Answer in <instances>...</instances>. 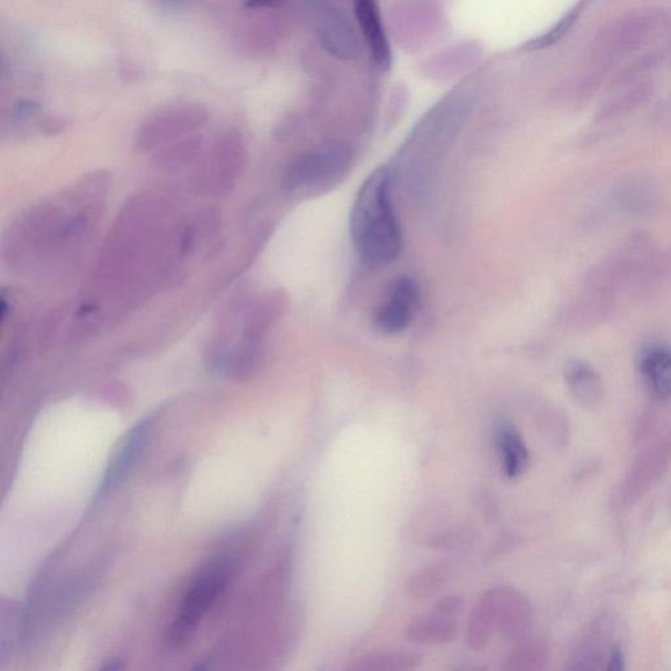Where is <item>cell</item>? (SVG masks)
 <instances>
[{"instance_id": "obj_1", "label": "cell", "mask_w": 671, "mask_h": 671, "mask_svg": "<svg viewBox=\"0 0 671 671\" xmlns=\"http://www.w3.org/2000/svg\"><path fill=\"white\" fill-rule=\"evenodd\" d=\"M350 237L360 258L371 267L397 260L403 233L391 200V171L379 167L364 180L350 213Z\"/></svg>"}, {"instance_id": "obj_2", "label": "cell", "mask_w": 671, "mask_h": 671, "mask_svg": "<svg viewBox=\"0 0 671 671\" xmlns=\"http://www.w3.org/2000/svg\"><path fill=\"white\" fill-rule=\"evenodd\" d=\"M229 575L230 567L223 559L209 561L197 572L168 630V645L180 649L193 639L202 620L214 608L228 587Z\"/></svg>"}, {"instance_id": "obj_3", "label": "cell", "mask_w": 671, "mask_h": 671, "mask_svg": "<svg viewBox=\"0 0 671 671\" xmlns=\"http://www.w3.org/2000/svg\"><path fill=\"white\" fill-rule=\"evenodd\" d=\"M658 248L649 233L643 231L631 233L617 251L588 269L583 276V287L614 297L620 291L630 293L641 269Z\"/></svg>"}, {"instance_id": "obj_4", "label": "cell", "mask_w": 671, "mask_h": 671, "mask_svg": "<svg viewBox=\"0 0 671 671\" xmlns=\"http://www.w3.org/2000/svg\"><path fill=\"white\" fill-rule=\"evenodd\" d=\"M654 27L655 19L647 12H630L611 20L595 36L592 60L601 68H610L643 48Z\"/></svg>"}, {"instance_id": "obj_5", "label": "cell", "mask_w": 671, "mask_h": 671, "mask_svg": "<svg viewBox=\"0 0 671 671\" xmlns=\"http://www.w3.org/2000/svg\"><path fill=\"white\" fill-rule=\"evenodd\" d=\"M349 150L336 146L298 158L284 174L288 191H320L331 188L342 180L349 171Z\"/></svg>"}, {"instance_id": "obj_6", "label": "cell", "mask_w": 671, "mask_h": 671, "mask_svg": "<svg viewBox=\"0 0 671 671\" xmlns=\"http://www.w3.org/2000/svg\"><path fill=\"white\" fill-rule=\"evenodd\" d=\"M618 630L614 618L610 615L598 618L575 649L571 665L568 668L572 670H623L624 654Z\"/></svg>"}, {"instance_id": "obj_7", "label": "cell", "mask_w": 671, "mask_h": 671, "mask_svg": "<svg viewBox=\"0 0 671 671\" xmlns=\"http://www.w3.org/2000/svg\"><path fill=\"white\" fill-rule=\"evenodd\" d=\"M207 121V109L200 104L179 103L166 107L146 120L137 138L138 148H157L202 128Z\"/></svg>"}, {"instance_id": "obj_8", "label": "cell", "mask_w": 671, "mask_h": 671, "mask_svg": "<svg viewBox=\"0 0 671 671\" xmlns=\"http://www.w3.org/2000/svg\"><path fill=\"white\" fill-rule=\"evenodd\" d=\"M313 24L318 40L328 53L342 61H353L360 56L359 36L338 7L318 2L313 7Z\"/></svg>"}, {"instance_id": "obj_9", "label": "cell", "mask_w": 671, "mask_h": 671, "mask_svg": "<svg viewBox=\"0 0 671 671\" xmlns=\"http://www.w3.org/2000/svg\"><path fill=\"white\" fill-rule=\"evenodd\" d=\"M154 420V414L146 415L144 419L129 430L126 440L122 441L111 465H109L104 479L101 480L97 494L98 500L117 490L129 477V473L134 470L146 444L149 442Z\"/></svg>"}, {"instance_id": "obj_10", "label": "cell", "mask_w": 671, "mask_h": 671, "mask_svg": "<svg viewBox=\"0 0 671 671\" xmlns=\"http://www.w3.org/2000/svg\"><path fill=\"white\" fill-rule=\"evenodd\" d=\"M618 213L631 218H643L655 213L662 197L655 182L644 174H630L620 180L610 197Z\"/></svg>"}, {"instance_id": "obj_11", "label": "cell", "mask_w": 671, "mask_h": 671, "mask_svg": "<svg viewBox=\"0 0 671 671\" xmlns=\"http://www.w3.org/2000/svg\"><path fill=\"white\" fill-rule=\"evenodd\" d=\"M419 302V289L410 277L393 281L384 303L379 306L374 323L379 331L389 334L403 332L411 322L413 309Z\"/></svg>"}, {"instance_id": "obj_12", "label": "cell", "mask_w": 671, "mask_h": 671, "mask_svg": "<svg viewBox=\"0 0 671 671\" xmlns=\"http://www.w3.org/2000/svg\"><path fill=\"white\" fill-rule=\"evenodd\" d=\"M617 308V297L585 288L564 312V322L578 331H592L607 323Z\"/></svg>"}, {"instance_id": "obj_13", "label": "cell", "mask_w": 671, "mask_h": 671, "mask_svg": "<svg viewBox=\"0 0 671 671\" xmlns=\"http://www.w3.org/2000/svg\"><path fill=\"white\" fill-rule=\"evenodd\" d=\"M352 2L357 23L361 28L371 57L379 69L388 70L391 66V48L378 0H352Z\"/></svg>"}, {"instance_id": "obj_14", "label": "cell", "mask_w": 671, "mask_h": 671, "mask_svg": "<svg viewBox=\"0 0 671 671\" xmlns=\"http://www.w3.org/2000/svg\"><path fill=\"white\" fill-rule=\"evenodd\" d=\"M669 444L649 449L638 458L627 475L624 495L629 501H637L658 483L665 472L670 459Z\"/></svg>"}, {"instance_id": "obj_15", "label": "cell", "mask_w": 671, "mask_h": 671, "mask_svg": "<svg viewBox=\"0 0 671 671\" xmlns=\"http://www.w3.org/2000/svg\"><path fill=\"white\" fill-rule=\"evenodd\" d=\"M639 370L647 389L659 401L671 400V349L649 344L641 349Z\"/></svg>"}, {"instance_id": "obj_16", "label": "cell", "mask_w": 671, "mask_h": 671, "mask_svg": "<svg viewBox=\"0 0 671 671\" xmlns=\"http://www.w3.org/2000/svg\"><path fill=\"white\" fill-rule=\"evenodd\" d=\"M532 609L527 597L512 588H498V630L508 640H520L528 633Z\"/></svg>"}, {"instance_id": "obj_17", "label": "cell", "mask_w": 671, "mask_h": 671, "mask_svg": "<svg viewBox=\"0 0 671 671\" xmlns=\"http://www.w3.org/2000/svg\"><path fill=\"white\" fill-rule=\"evenodd\" d=\"M564 381L569 393L583 408H595L604 395L602 377L587 361L571 359L565 362Z\"/></svg>"}, {"instance_id": "obj_18", "label": "cell", "mask_w": 671, "mask_h": 671, "mask_svg": "<svg viewBox=\"0 0 671 671\" xmlns=\"http://www.w3.org/2000/svg\"><path fill=\"white\" fill-rule=\"evenodd\" d=\"M458 623L454 618L435 611L412 620L407 637L419 645H443L452 643L458 637Z\"/></svg>"}, {"instance_id": "obj_19", "label": "cell", "mask_w": 671, "mask_h": 671, "mask_svg": "<svg viewBox=\"0 0 671 671\" xmlns=\"http://www.w3.org/2000/svg\"><path fill=\"white\" fill-rule=\"evenodd\" d=\"M498 630V588L487 592L473 610L465 641L473 651H483Z\"/></svg>"}, {"instance_id": "obj_20", "label": "cell", "mask_w": 671, "mask_h": 671, "mask_svg": "<svg viewBox=\"0 0 671 671\" xmlns=\"http://www.w3.org/2000/svg\"><path fill=\"white\" fill-rule=\"evenodd\" d=\"M651 93V86L645 80H627L619 91L608 99L597 113V121L622 119L638 109Z\"/></svg>"}, {"instance_id": "obj_21", "label": "cell", "mask_w": 671, "mask_h": 671, "mask_svg": "<svg viewBox=\"0 0 671 671\" xmlns=\"http://www.w3.org/2000/svg\"><path fill=\"white\" fill-rule=\"evenodd\" d=\"M495 441H498L507 477H520L528 469L530 461L529 450L521 434L510 422L501 421L495 429Z\"/></svg>"}, {"instance_id": "obj_22", "label": "cell", "mask_w": 671, "mask_h": 671, "mask_svg": "<svg viewBox=\"0 0 671 671\" xmlns=\"http://www.w3.org/2000/svg\"><path fill=\"white\" fill-rule=\"evenodd\" d=\"M671 281V247L658 248L641 269L631 294L637 298L651 297Z\"/></svg>"}, {"instance_id": "obj_23", "label": "cell", "mask_w": 671, "mask_h": 671, "mask_svg": "<svg viewBox=\"0 0 671 671\" xmlns=\"http://www.w3.org/2000/svg\"><path fill=\"white\" fill-rule=\"evenodd\" d=\"M421 655L411 649H393L388 652H375L357 660L350 670L357 671H401L418 668Z\"/></svg>"}, {"instance_id": "obj_24", "label": "cell", "mask_w": 671, "mask_h": 671, "mask_svg": "<svg viewBox=\"0 0 671 671\" xmlns=\"http://www.w3.org/2000/svg\"><path fill=\"white\" fill-rule=\"evenodd\" d=\"M450 580V569L447 564H435L422 569L408 582V593L414 598H429L443 589Z\"/></svg>"}, {"instance_id": "obj_25", "label": "cell", "mask_w": 671, "mask_h": 671, "mask_svg": "<svg viewBox=\"0 0 671 671\" xmlns=\"http://www.w3.org/2000/svg\"><path fill=\"white\" fill-rule=\"evenodd\" d=\"M549 649L542 641H531L515 649L507 660V670L538 671L544 670L549 663Z\"/></svg>"}, {"instance_id": "obj_26", "label": "cell", "mask_w": 671, "mask_h": 671, "mask_svg": "<svg viewBox=\"0 0 671 671\" xmlns=\"http://www.w3.org/2000/svg\"><path fill=\"white\" fill-rule=\"evenodd\" d=\"M582 4L575 6L574 9L564 14V17L558 21V24L553 26L550 31H547L542 36H539V38L524 43L522 50H527V52H537V50L555 46V43H558L569 31H571L572 27L575 24V21H578L580 18Z\"/></svg>"}, {"instance_id": "obj_27", "label": "cell", "mask_w": 671, "mask_h": 671, "mask_svg": "<svg viewBox=\"0 0 671 671\" xmlns=\"http://www.w3.org/2000/svg\"><path fill=\"white\" fill-rule=\"evenodd\" d=\"M541 432L544 434V439L552 443L564 444L568 440V422L563 415L558 412H547L541 418Z\"/></svg>"}, {"instance_id": "obj_28", "label": "cell", "mask_w": 671, "mask_h": 671, "mask_svg": "<svg viewBox=\"0 0 671 671\" xmlns=\"http://www.w3.org/2000/svg\"><path fill=\"white\" fill-rule=\"evenodd\" d=\"M472 532L467 529H451L430 539L429 544L441 550H461L472 542Z\"/></svg>"}, {"instance_id": "obj_29", "label": "cell", "mask_w": 671, "mask_h": 671, "mask_svg": "<svg viewBox=\"0 0 671 671\" xmlns=\"http://www.w3.org/2000/svg\"><path fill=\"white\" fill-rule=\"evenodd\" d=\"M464 601L461 595H449L435 603L434 610L443 615L455 618L463 611Z\"/></svg>"}, {"instance_id": "obj_30", "label": "cell", "mask_w": 671, "mask_h": 671, "mask_svg": "<svg viewBox=\"0 0 671 671\" xmlns=\"http://www.w3.org/2000/svg\"><path fill=\"white\" fill-rule=\"evenodd\" d=\"M247 10L279 9L284 0H243Z\"/></svg>"}, {"instance_id": "obj_31", "label": "cell", "mask_w": 671, "mask_h": 671, "mask_svg": "<svg viewBox=\"0 0 671 671\" xmlns=\"http://www.w3.org/2000/svg\"><path fill=\"white\" fill-rule=\"evenodd\" d=\"M164 2L170 3V4H178L181 2H186V0H164Z\"/></svg>"}]
</instances>
